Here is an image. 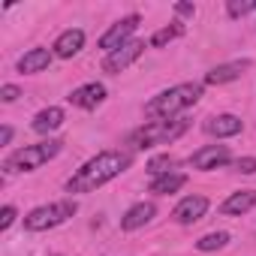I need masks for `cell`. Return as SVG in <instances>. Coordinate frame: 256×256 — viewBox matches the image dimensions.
<instances>
[{
    "instance_id": "7402d4cb",
    "label": "cell",
    "mask_w": 256,
    "mask_h": 256,
    "mask_svg": "<svg viewBox=\"0 0 256 256\" xmlns=\"http://www.w3.org/2000/svg\"><path fill=\"white\" fill-rule=\"evenodd\" d=\"M253 10H256V0H229V4H226L229 18H241V16H247Z\"/></svg>"
},
{
    "instance_id": "ac0fdd59",
    "label": "cell",
    "mask_w": 256,
    "mask_h": 256,
    "mask_svg": "<svg viewBox=\"0 0 256 256\" xmlns=\"http://www.w3.org/2000/svg\"><path fill=\"white\" fill-rule=\"evenodd\" d=\"M184 184H187V175H181V172H169V175L151 178L148 190H151L154 196H169V193H178V190H181Z\"/></svg>"
},
{
    "instance_id": "603a6c76",
    "label": "cell",
    "mask_w": 256,
    "mask_h": 256,
    "mask_svg": "<svg viewBox=\"0 0 256 256\" xmlns=\"http://www.w3.org/2000/svg\"><path fill=\"white\" fill-rule=\"evenodd\" d=\"M16 217H18V211H16V205H6L4 211H0V232H6L12 223H16Z\"/></svg>"
},
{
    "instance_id": "6da1fadb",
    "label": "cell",
    "mask_w": 256,
    "mask_h": 256,
    "mask_svg": "<svg viewBox=\"0 0 256 256\" xmlns=\"http://www.w3.org/2000/svg\"><path fill=\"white\" fill-rule=\"evenodd\" d=\"M126 166H130V154H124V151H100L82 169H76V175L66 181V193H94L96 187H102L112 178H118Z\"/></svg>"
},
{
    "instance_id": "4316f807",
    "label": "cell",
    "mask_w": 256,
    "mask_h": 256,
    "mask_svg": "<svg viewBox=\"0 0 256 256\" xmlns=\"http://www.w3.org/2000/svg\"><path fill=\"white\" fill-rule=\"evenodd\" d=\"M12 142V126H4L0 130V145H10Z\"/></svg>"
},
{
    "instance_id": "8fae6325",
    "label": "cell",
    "mask_w": 256,
    "mask_h": 256,
    "mask_svg": "<svg viewBox=\"0 0 256 256\" xmlns=\"http://www.w3.org/2000/svg\"><path fill=\"white\" fill-rule=\"evenodd\" d=\"M154 214H157V205H154V202H136L133 208H126V211H124V217H120V229H124V232H136V229L148 226V223L154 220Z\"/></svg>"
},
{
    "instance_id": "d4e9b609",
    "label": "cell",
    "mask_w": 256,
    "mask_h": 256,
    "mask_svg": "<svg viewBox=\"0 0 256 256\" xmlns=\"http://www.w3.org/2000/svg\"><path fill=\"white\" fill-rule=\"evenodd\" d=\"M18 96H22L18 84H4V88H0V100H4V102H16Z\"/></svg>"
},
{
    "instance_id": "e0dca14e",
    "label": "cell",
    "mask_w": 256,
    "mask_h": 256,
    "mask_svg": "<svg viewBox=\"0 0 256 256\" xmlns=\"http://www.w3.org/2000/svg\"><path fill=\"white\" fill-rule=\"evenodd\" d=\"M64 120H66L64 108H60V106H48V108H42V112L34 118V124H30V126H34L36 133L48 136V133H54V130H58V126H60Z\"/></svg>"
},
{
    "instance_id": "8992f818",
    "label": "cell",
    "mask_w": 256,
    "mask_h": 256,
    "mask_svg": "<svg viewBox=\"0 0 256 256\" xmlns=\"http://www.w3.org/2000/svg\"><path fill=\"white\" fill-rule=\"evenodd\" d=\"M142 24V18L139 16H126V18H120V22H114L102 36H100V48H106L108 54L112 52H118L120 46H126L133 40V34H136V28Z\"/></svg>"
},
{
    "instance_id": "9c48e42d",
    "label": "cell",
    "mask_w": 256,
    "mask_h": 256,
    "mask_svg": "<svg viewBox=\"0 0 256 256\" xmlns=\"http://www.w3.org/2000/svg\"><path fill=\"white\" fill-rule=\"evenodd\" d=\"M205 214H208V199H205V196H184V199L175 205L172 220L181 223V226H190V223L202 220Z\"/></svg>"
},
{
    "instance_id": "d6986e66",
    "label": "cell",
    "mask_w": 256,
    "mask_h": 256,
    "mask_svg": "<svg viewBox=\"0 0 256 256\" xmlns=\"http://www.w3.org/2000/svg\"><path fill=\"white\" fill-rule=\"evenodd\" d=\"M226 244H229V232H208V235H202V238L196 241V250L211 253V250H220V247H226Z\"/></svg>"
},
{
    "instance_id": "44dd1931",
    "label": "cell",
    "mask_w": 256,
    "mask_h": 256,
    "mask_svg": "<svg viewBox=\"0 0 256 256\" xmlns=\"http://www.w3.org/2000/svg\"><path fill=\"white\" fill-rule=\"evenodd\" d=\"M172 169H175V157H172V154H160V157H151V160H148V172H151L154 178L169 175Z\"/></svg>"
},
{
    "instance_id": "2e32d148",
    "label": "cell",
    "mask_w": 256,
    "mask_h": 256,
    "mask_svg": "<svg viewBox=\"0 0 256 256\" xmlns=\"http://www.w3.org/2000/svg\"><path fill=\"white\" fill-rule=\"evenodd\" d=\"M52 54H54V52H48V48H30V52H24V54L18 58V72H24V76L42 72V70L52 64Z\"/></svg>"
},
{
    "instance_id": "277c9868",
    "label": "cell",
    "mask_w": 256,
    "mask_h": 256,
    "mask_svg": "<svg viewBox=\"0 0 256 256\" xmlns=\"http://www.w3.org/2000/svg\"><path fill=\"white\" fill-rule=\"evenodd\" d=\"M64 142L60 139H46V142H36V145H24L18 151H12L6 160H4V172L6 175H16V172H34L40 166H46L48 160H54L60 154Z\"/></svg>"
},
{
    "instance_id": "3957f363",
    "label": "cell",
    "mask_w": 256,
    "mask_h": 256,
    "mask_svg": "<svg viewBox=\"0 0 256 256\" xmlns=\"http://www.w3.org/2000/svg\"><path fill=\"white\" fill-rule=\"evenodd\" d=\"M190 120L187 118H166V120H148L145 126L130 133V145L139 148V151H148V148H157V145H169L175 142L178 136L187 133Z\"/></svg>"
},
{
    "instance_id": "4fadbf2b",
    "label": "cell",
    "mask_w": 256,
    "mask_h": 256,
    "mask_svg": "<svg viewBox=\"0 0 256 256\" xmlns=\"http://www.w3.org/2000/svg\"><path fill=\"white\" fill-rule=\"evenodd\" d=\"M82 48H84V30H78V28H70V30H64V34L54 40V46H52L54 58H64V60L76 58Z\"/></svg>"
},
{
    "instance_id": "7a4b0ae2",
    "label": "cell",
    "mask_w": 256,
    "mask_h": 256,
    "mask_svg": "<svg viewBox=\"0 0 256 256\" xmlns=\"http://www.w3.org/2000/svg\"><path fill=\"white\" fill-rule=\"evenodd\" d=\"M202 96V82H184V84H175L169 90H160L154 100H148L145 112L157 120H166V118H175L178 112L196 106Z\"/></svg>"
},
{
    "instance_id": "9a60e30c",
    "label": "cell",
    "mask_w": 256,
    "mask_h": 256,
    "mask_svg": "<svg viewBox=\"0 0 256 256\" xmlns=\"http://www.w3.org/2000/svg\"><path fill=\"white\" fill-rule=\"evenodd\" d=\"M253 205H256V190H238V193H232V196L220 205V214H226V217H241V214H247Z\"/></svg>"
},
{
    "instance_id": "ffe728a7",
    "label": "cell",
    "mask_w": 256,
    "mask_h": 256,
    "mask_svg": "<svg viewBox=\"0 0 256 256\" xmlns=\"http://www.w3.org/2000/svg\"><path fill=\"white\" fill-rule=\"evenodd\" d=\"M181 34H184V28H181V24H169V28H160V30L151 36V46H154V48H163V46H169L172 40H178Z\"/></svg>"
},
{
    "instance_id": "5b68a950",
    "label": "cell",
    "mask_w": 256,
    "mask_h": 256,
    "mask_svg": "<svg viewBox=\"0 0 256 256\" xmlns=\"http://www.w3.org/2000/svg\"><path fill=\"white\" fill-rule=\"evenodd\" d=\"M76 211H78L76 199H60V202H52V205H40L30 214H24V229L28 232H48V229L66 223Z\"/></svg>"
},
{
    "instance_id": "5bb4252c",
    "label": "cell",
    "mask_w": 256,
    "mask_h": 256,
    "mask_svg": "<svg viewBox=\"0 0 256 256\" xmlns=\"http://www.w3.org/2000/svg\"><path fill=\"white\" fill-rule=\"evenodd\" d=\"M250 66V60H232V64H220L214 66L211 72H205V82L202 84H226V82H235L244 70Z\"/></svg>"
},
{
    "instance_id": "52a82bcc",
    "label": "cell",
    "mask_w": 256,
    "mask_h": 256,
    "mask_svg": "<svg viewBox=\"0 0 256 256\" xmlns=\"http://www.w3.org/2000/svg\"><path fill=\"white\" fill-rule=\"evenodd\" d=\"M142 52H145V42H142V40H130L126 46H120L118 52L106 54V60H102V72H108V76L124 72L126 66H133V64L142 58Z\"/></svg>"
},
{
    "instance_id": "cb8c5ba5",
    "label": "cell",
    "mask_w": 256,
    "mask_h": 256,
    "mask_svg": "<svg viewBox=\"0 0 256 256\" xmlns=\"http://www.w3.org/2000/svg\"><path fill=\"white\" fill-rule=\"evenodd\" d=\"M235 169L241 175H256V157H238L235 160Z\"/></svg>"
},
{
    "instance_id": "484cf974",
    "label": "cell",
    "mask_w": 256,
    "mask_h": 256,
    "mask_svg": "<svg viewBox=\"0 0 256 256\" xmlns=\"http://www.w3.org/2000/svg\"><path fill=\"white\" fill-rule=\"evenodd\" d=\"M175 12L184 16V18H193V16H196V6H193V4H175Z\"/></svg>"
},
{
    "instance_id": "ba28073f",
    "label": "cell",
    "mask_w": 256,
    "mask_h": 256,
    "mask_svg": "<svg viewBox=\"0 0 256 256\" xmlns=\"http://www.w3.org/2000/svg\"><path fill=\"white\" fill-rule=\"evenodd\" d=\"M226 163H229V148L226 145H205L190 157V166L199 169V172H211V169H220Z\"/></svg>"
},
{
    "instance_id": "30bf717a",
    "label": "cell",
    "mask_w": 256,
    "mask_h": 256,
    "mask_svg": "<svg viewBox=\"0 0 256 256\" xmlns=\"http://www.w3.org/2000/svg\"><path fill=\"white\" fill-rule=\"evenodd\" d=\"M72 106H78V108H96V106H102L106 102V84L102 82H88V84H82V88H76L70 96H66Z\"/></svg>"
},
{
    "instance_id": "7c38bea8",
    "label": "cell",
    "mask_w": 256,
    "mask_h": 256,
    "mask_svg": "<svg viewBox=\"0 0 256 256\" xmlns=\"http://www.w3.org/2000/svg\"><path fill=\"white\" fill-rule=\"evenodd\" d=\"M241 126L244 124H241L238 114H214V118L205 120V133L214 136V139H232V136L241 133Z\"/></svg>"
}]
</instances>
